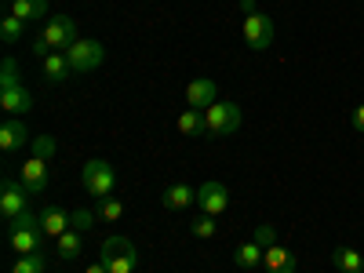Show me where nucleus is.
Masks as SVG:
<instances>
[{"label": "nucleus", "instance_id": "obj_6", "mask_svg": "<svg viewBox=\"0 0 364 273\" xmlns=\"http://www.w3.org/2000/svg\"><path fill=\"white\" fill-rule=\"evenodd\" d=\"M240 33H245V44L255 51H266L273 44V18L262 11H245V22H240Z\"/></svg>", "mask_w": 364, "mask_h": 273}, {"label": "nucleus", "instance_id": "obj_31", "mask_svg": "<svg viewBox=\"0 0 364 273\" xmlns=\"http://www.w3.org/2000/svg\"><path fill=\"white\" fill-rule=\"evenodd\" d=\"M33 55H37V58H41V63H44V58L51 55V44H48L44 37H37V41H33Z\"/></svg>", "mask_w": 364, "mask_h": 273}, {"label": "nucleus", "instance_id": "obj_28", "mask_svg": "<svg viewBox=\"0 0 364 273\" xmlns=\"http://www.w3.org/2000/svg\"><path fill=\"white\" fill-rule=\"evenodd\" d=\"M22 80H18V66H15V58L8 55L4 58V66H0V91H4V87H18Z\"/></svg>", "mask_w": 364, "mask_h": 273}, {"label": "nucleus", "instance_id": "obj_1", "mask_svg": "<svg viewBox=\"0 0 364 273\" xmlns=\"http://www.w3.org/2000/svg\"><path fill=\"white\" fill-rule=\"evenodd\" d=\"M44 226H41V219L33 215V211H22V215L15 219V223H8V245L18 252V255H33V252H41L44 248Z\"/></svg>", "mask_w": 364, "mask_h": 273}, {"label": "nucleus", "instance_id": "obj_19", "mask_svg": "<svg viewBox=\"0 0 364 273\" xmlns=\"http://www.w3.org/2000/svg\"><path fill=\"white\" fill-rule=\"evenodd\" d=\"M331 266H336L339 273H364V259H360V252L343 248V245L331 252Z\"/></svg>", "mask_w": 364, "mask_h": 273}, {"label": "nucleus", "instance_id": "obj_29", "mask_svg": "<svg viewBox=\"0 0 364 273\" xmlns=\"http://www.w3.org/2000/svg\"><path fill=\"white\" fill-rule=\"evenodd\" d=\"M29 146H33V157H41V161H51L55 149H58V142H55L51 135H41V139H33Z\"/></svg>", "mask_w": 364, "mask_h": 273}, {"label": "nucleus", "instance_id": "obj_15", "mask_svg": "<svg viewBox=\"0 0 364 273\" xmlns=\"http://www.w3.org/2000/svg\"><path fill=\"white\" fill-rule=\"evenodd\" d=\"M164 208L168 211H182V208H190V204H197V190L190 186V182H171V186L164 190Z\"/></svg>", "mask_w": 364, "mask_h": 273}, {"label": "nucleus", "instance_id": "obj_23", "mask_svg": "<svg viewBox=\"0 0 364 273\" xmlns=\"http://www.w3.org/2000/svg\"><path fill=\"white\" fill-rule=\"evenodd\" d=\"M22 33H26V22L18 18V15H4V22H0V41H4L8 48H15L18 41H22Z\"/></svg>", "mask_w": 364, "mask_h": 273}, {"label": "nucleus", "instance_id": "obj_12", "mask_svg": "<svg viewBox=\"0 0 364 273\" xmlns=\"http://www.w3.org/2000/svg\"><path fill=\"white\" fill-rule=\"evenodd\" d=\"M186 102L190 109H208L211 102H219V84L208 80V77H197L186 84Z\"/></svg>", "mask_w": 364, "mask_h": 273}, {"label": "nucleus", "instance_id": "obj_14", "mask_svg": "<svg viewBox=\"0 0 364 273\" xmlns=\"http://www.w3.org/2000/svg\"><path fill=\"white\" fill-rule=\"evenodd\" d=\"M262 266H266V273H295V255L284 248V245H273V248H266L262 252Z\"/></svg>", "mask_w": 364, "mask_h": 273}, {"label": "nucleus", "instance_id": "obj_9", "mask_svg": "<svg viewBox=\"0 0 364 273\" xmlns=\"http://www.w3.org/2000/svg\"><path fill=\"white\" fill-rule=\"evenodd\" d=\"M226 208H230V190L223 182H200L197 186V211H204V215H223Z\"/></svg>", "mask_w": 364, "mask_h": 273}, {"label": "nucleus", "instance_id": "obj_10", "mask_svg": "<svg viewBox=\"0 0 364 273\" xmlns=\"http://www.w3.org/2000/svg\"><path fill=\"white\" fill-rule=\"evenodd\" d=\"M48 182H51L48 161H41V157H29V161L22 164V186H26L29 193H33V197L48 193Z\"/></svg>", "mask_w": 364, "mask_h": 273}, {"label": "nucleus", "instance_id": "obj_2", "mask_svg": "<svg viewBox=\"0 0 364 273\" xmlns=\"http://www.w3.org/2000/svg\"><path fill=\"white\" fill-rule=\"evenodd\" d=\"M99 259L106 262L109 273H135L139 269V252L128 237H106L99 248Z\"/></svg>", "mask_w": 364, "mask_h": 273}, {"label": "nucleus", "instance_id": "obj_20", "mask_svg": "<svg viewBox=\"0 0 364 273\" xmlns=\"http://www.w3.org/2000/svg\"><path fill=\"white\" fill-rule=\"evenodd\" d=\"M11 15H18L22 22L48 18V0H11Z\"/></svg>", "mask_w": 364, "mask_h": 273}, {"label": "nucleus", "instance_id": "obj_26", "mask_svg": "<svg viewBox=\"0 0 364 273\" xmlns=\"http://www.w3.org/2000/svg\"><path fill=\"white\" fill-rule=\"evenodd\" d=\"M190 233H193L197 240H211V237L219 233V226H215V215H204V211H200V215L193 219V226H190Z\"/></svg>", "mask_w": 364, "mask_h": 273}, {"label": "nucleus", "instance_id": "obj_8", "mask_svg": "<svg viewBox=\"0 0 364 273\" xmlns=\"http://www.w3.org/2000/svg\"><path fill=\"white\" fill-rule=\"evenodd\" d=\"M26 193H29V190L22 186L18 178H4V186H0V219L15 223L22 211H29V208H26Z\"/></svg>", "mask_w": 364, "mask_h": 273}, {"label": "nucleus", "instance_id": "obj_13", "mask_svg": "<svg viewBox=\"0 0 364 273\" xmlns=\"http://www.w3.org/2000/svg\"><path fill=\"white\" fill-rule=\"evenodd\" d=\"M0 109H4L8 117H26L29 109H33V95L18 84V87H4L0 91Z\"/></svg>", "mask_w": 364, "mask_h": 273}, {"label": "nucleus", "instance_id": "obj_25", "mask_svg": "<svg viewBox=\"0 0 364 273\" xmlns=\"http://www.w3.org/2000/svg\"><path fill=\"white\" fill-rule=\"evenodd\" d=\"M95 211H99L102 223H120V219H124V204H120L117 197H102Z\"/></svg>", "mask_w": 364, "mask_h": 273}, {"label": "nucleus", "instance_id": "obj_3", "mask_svg": "<svg viewBox=\"0 0 364 273\" xmlns=\"http://www.w3.org/2000/svg\"><path fill=\"white\" fill-rule=\"evenodd\" d=\"M80 182H84V193L87 197H95V200H102V197H113V186H117V171H113V164L109 161H87L84 168H80Z\"/></svg>", "mask_w": 364, "mask_h": 273}, {"label": "nucleus", "instance_id": "obj_18", "mask_svg": "<svg viewBox=\"0 0 364 273\" xmlns=\"http://www.w3.org/2000/svg\"><path fill=\"white\" fill-rule=\"evenodd\" d=\"M175 128H178V135H186V139L208 135V124H204V113L200 109H182L178 120H175Z\"/></svg>", "mask_w": 364, "mask_h": 273}, {"label": "nucleus", "instance_id": "obj_32", "mask_svg": "<svg viewBox=\"0 0 364 273\" xmlns=\"http://www.w3.org/2000/svg\"><path fill=\"white\" fill-rule=\"evenodd\" d=\"M353 128H357V132L364 135V102H360V106L353 109Z\"/></svg>", "mask_w": 364, "mask_h": 273}, {"label": "nucleus", "instance_id": "obj_24", "mask_svg": "<svg viewBox=\"0 0 364 273\" xmlns=\"http://www.w3.org/2000/svg\"><path fill=\"white\" fill-rule=\"evenodd\" d=\"M11 273H48V259L41 252L33 255H18V262L11 266Z\"/></svg>", "mask_w": 364, "mask_h": 273}, {"label": "nucleus", "instance_id": "obj_33", "mask_svg": "<svg viewBox=\"0 0 364 273\" xmlns=\"http://www.w3.org/2000/svg\"><path fill=\"white\" fill-rule=\"evenodd\" d=\"M84 273H109V269H106V262L99 259V262H87V266H84Z\"/></svg>", "mask_w": 364, "mask_h": 273}, {"label": "nucleus", "instance_id": "obj_27", "mask_svg": "<svg viewBox=\"0 0 364 273\" xmlns=\"http://www.w3.org/2000/svg\"><path fill=\"white\" fill-rule=\"evenodd\" d=\"M95 219H99V211H91V208H77V211H70V230L87 233L91 226H95Z\"/></svg>", "mask_w": 364, "mask_h": 273}, {"label": "nucleus", "instance_id": "obj_21", "mask_svg": "<svg viewBox=\"0 0 364 273\" xmlns=\"http://www.w3.org/2000/svg\"><path fill=\"white\" fill-rule=\"evenodd\" d=\"M262 245H255V240H245L237 252H233V262L240 266V269H255V266H262Z\"/></svg>", "mask_w": 364, "mask_h": 273}, {"label": "nucleus", "instance_id": "obj_4", "mask_svg": "<svg viewBox=\"0 0 364 273\" xmlns=\"http://www.w3.org/2000/svg\"><path fill=\"white\" fill-rule=\"evenodd\" d=\"M204 113V124H208V135L211 139H226L240 128V106L237 102H211Z\"/></svg>", "mask_w": 364, "mask_h": 273}, {"label": "nucleus", "instance_id": "obj_16", "mask_svg": "<svg viewBox=\"0 0 364 273\" xmlns=\"http://www.w3.org/2000/svg\"><path fill=\"white\" fill-rule=\"evenodd\" d=\"M44 77H48V84H66L73 77V66H70L66 51H51L44 58Z\"/></svg>", "mask_w": 364, "mask_h": 273}, {"label": "nucleus", "instance_id": "obj_22", "mask_svg": "<svg viewBox=\"0 0 364 273\" xmlns=\"http://www.w3.org/2000/svg\"><path fill=\"white\" fill-rule=\"evenodd\" d=\"M80 240H84L80 230H66L63 237L55 240V255H58V259H66V262L77 259V255H80Z\"/></svg>", "mask_w": 364, "mask_h": 273}, {"label": "nucleus", "instance_id": "obj_17", "mask_svg": "<svg viewBox=\"0 0 364 273\" xmlns=\"http://www.w3.org/2000/svg\"><path fill=\"white\" fill-rule=\"evenodd\" d=\"M41 226H44V233H48L51 240H58V237L70 230V211H63L58 204H48L44 215H41Z\"/></svg>", "mask_w": 364, "mask_h": 273}, {"label": "nucleus", "instance_id": "obj_5", "mask_svg": "<svg viewBox=\"0 0 364 273\" xmlns=\"http://www.w3.org/2000/svg\"><path fill=\"white\" fill-rule=\"evenodd\" d=\"M66 58H70L73 73H91V70H99V66H102L106 48H102L99 41H91V37H80V41L66 51Z\"/></svg>", "mask_w": 364, "mask_h": 273}, {"label": "nucleus", "instance_id": "obj_11", "mask_svg": "<svg viewBox=\"0 0 364 273\" xmlns=\"http://www.w3.org/2000/svg\"><path fill=\"white\" fill-rule=\"evenodd\" d=\"M26 142H33L29 132H26V120L22 117H8L4 124H0V149H4V154H18Z\"/></svg>", "mask_w": 364, "mask_h": 273}, {"label": "nucleus", "instance_id": "obj_30", "mask_svg": "<svg viewBox=\"0 0 364 273\" xmlns=\"http://www.w3.org/2000/svg\"><path fill=\"white\" fill-rule=\"evenodd\" d=\"M255 245H262V248H273V245H277V230H273L269 223H262V226L255 230Z\"/></svg>", "mask_w": 364, "mask_h": 273}, {"label": "nucleus", "instance_id": "obj_7", "mask_svg": "<svg viewBox=\"0 0 364 273\" xmlns=\"http://www.w3.org/2000/svg\"><path fill=\"white\" fill-rule=\"evenodd\" d=\"M48 44H51V51H70L80 37H77V22L70 18V15H51L48 22H44V33H41Z\"/></svg>", "mask_w": 364, "mask_h": 273}]
</instances>
